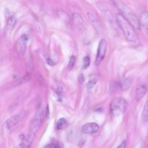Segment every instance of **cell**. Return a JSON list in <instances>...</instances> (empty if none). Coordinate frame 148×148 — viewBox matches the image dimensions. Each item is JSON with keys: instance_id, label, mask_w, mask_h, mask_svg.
Returning a JSON list of instances; mask_svg holds the SVG:
<instances>
[{"instance_id": "52a82bcc", "label": "cell", "mask_w": 148, "mask_h": 148, "mask_svg": "<svg viewBox=\"0 0 148 148\" xmlns=\"http://www.w3.org/2000/svg\"><path fill=\"white\" fill-rule=\"evenodd\" d=\"M34 134V132L31 130L22 142L19 145V148H28L32 143Z\"/></svg>"}, {"instance_id": "5bb4252c", "label": "cell", "mask_w": 148, "mask_h": 148, "mask_svg": "<svg viewBox=\"0 0 148 148\" xmlns=\"http://www.w3.org/2000/svg\"><path fill=\"white\" fill-rule=\"evenodd\" d=\"M148 102L145 103L142 114L143 117L145 120L147 119L148 117Z\"/></svg>"}, {"instance_id": "3957f363", "label": "cell", "mask_w": 148, "mask_h": 148, "mask_svg": "<svg viewBox=\"0 0 148 148\" xmlns=\"http://www.w3.org/2000/svg\"><path fill=\"white\" fill-rule=\"evenodd\" d=\"M124 15L125 18L130 24L135 28L139 30L140 29V25L139 20L137 17L129 9L118 2L117 3Z\"/></svg>"}, {"instance_id": "4fadbf2b", "label": "cell", "mask_w": 148, "mask_h": 148, "mask_svg": "<svg viewBox=\"0 0 148 148\" xmlns=\"http://www.w3.org/2000/svg\"><path fill=\"white\" fill-rule=\"evenodd\" d=\"M73 18L74 20L77 23H82L83 22L82 18L78 14L75 13L73 15Z\"/></svg>"}, {"instance_id": "83f0119b", "label": "cell", "mask_w": 148, "mask_h": 148, "mask_svg": "<svg viewBox=\"0 0 148 148\" xmlns=\"http://www.w3.org/2000/svg\"><path fill=\"white\" fill-rule=\"evenodd\" d=\"M62 88L61 87L59 88L58 89V91L59 92H61L62 91Z\"/></svg>"}, {"instance_id": "7402d4cb", "label": "cell", "mask_w": 148, "mask_h": 148, "mask_svg": "<svg viewBox=\"0 0 148 148\" xmlns=\"http://www.w3.org/2000/svg\"><path fill=\"white\" fill-rule=\"evenodd\" d=\"M50 114L49 109V105H47L46 108V116L47 118H48L49 117Z\"/></svg>"}, {"instance_id": "ba28073f", "label": "cell", "mask_w": 148, "mask_h": 148, "mask_svg": "<svg viewBox=\"0 0 148 148\" xmlns=\"http://www.w3.org/2000/svg\"><path fill=\"white\" fill-rule=\"evenodd\" d=\"M21 118L20 114L13 116L7 119L5 122V124L7 128L10 129L14 125L16 124L19 121Z\"/></svg>"}, {"instance_id": "cb8c5ba5", "label": "cell", "mask_w": 148, "mask_h": 148, "mask_svg": "<svg viewBox=\"0 0 148 148\" xmlns=\"http://www.w3.org/2000/svg\"><path fill=\"white\" fill-rule=\"evenodd\" d=\"M44 148H56V145L53 143H51L46 146Z\"/></svg>"}, {"instance_id": "30bf717a", "label": "cell", "mask_w": 148, "mask_h": 148, "mask_svg": "<svg viewBox=\"0 0 148 148\" xmlns=\"http://www.w3.org/2000/svg\"><path fill=\"white\" fill-rule=\"evenodd\" d=\"M140 21L142 26L147 31L148 27V14L145 11H143L141 14Z\"/></svg>"}, {"instance_id": "f1b7e54d", "label": "cell", "mask_w": 148, "mask_h": 148, "mask_svg": "<svg viewBox=\"0 0 148 148\" xmlns=\"http://www.w3.org/2000/svg\"><path fill=\"white\" fill-rule=\"evenodd\" d=\"M14 78H16V77H17L16 75H14Z\"/></svg>"}, {"instance_id": "ac0fdd59", "label": "cell", "mask_w": 148, "mask_h": 148, "mask_svg": "<svg viewBox=\"0 0 148 148\" xmlns=\"http://www.w3.org/2000/svg\"><path fill=\"white\" fill-rule=\"evenodd\" d=\"M29 38V36L27 34H23L21 37L20 40L27 42Z\"/></svg>"}, {"instance_id": "2e32d148", "label": "cell", "mask_w": 148, "mask_h": 148, "mask_svg": "<svg viewBox=\"0 0 148 148\" xmlns=\"http://www.w3.org/2000/svg\"><path fill=\"white\" fill-rule=\"evenodd\" d=\"M97 80L95 78H92L90 80L88 84V87L89 88L93 87L97 83Z\"/></svg>"}, {"instance_id": "d4e9b609", "label": "cell", "mask_w": 148, "mask_h": 148, "mask_svg": "<svg viewBox=\"0 0 148 148\" xmlns=\"http://www.w3.org/2000/svg\"><path fill=\"white\" fill-rule=\"evenodd\" d=\"M95 110L97 111L100 112L102 111L103 109L102 107L99 106L96 108Z\"/></svg>"}, {"instance_id": "277c9868", "label": "cell", "mask_w": 148, "mask_h": 148, "mask_svg": "<svg viewBox=\"0 0 148 148\" xmlns=\"http://www.w3.org/2000/svg\"><path fill=\"white\" fill-rule=\"evenodd\" d=\"M107 44L103 39L99 42L95 60V63L97 65H99L104 58L106 52Z\"/></svg>"}, {"instance_id": "4316f807", "label": "cell", "mask_w": 148, "mask_h": 148, "mask_svg": "<svg viewBox=\"0 0 148 148\" xmlns=\"http://www.w3.org/2000/svg\"><path fill=\"white\" fill-rule=\"evenodd\" d=\"M56 148H60V145L59 143H57L56 145Z\"/></svg>"}, {"instance_id": "7a4b0ae2", "label": "cell", "mask_w": 148, "mask_h": 148, "mask_svg": "<svg viewBox=\"0 0 148 148\" xmlns=\"http://www.w3.org/2000/svg\"><path fill=\"white\" fill-rule=\"evenodd\" d=\"M127 106V102L125 99L121 97L116 98L111 103L110 113L114 116H118L125 111Z\"/></svg>"}, {"instance_id": "9c48e42d", "label": "cell", "mask_w": 148, "mask_h": 148, "mask_svg": "<svg viewBox=\"0 0 148 148\" xmlns=\"http://www.w3.org/2000/svg\"><path fill=\"white\" fill-rule=\"evenodd\" d=\"M131 84V80L130 79L127 77L122 78L120 82V86L121 89L125 91L127 89Z\"/></svg>"}, {"instance_id": "8992f818", "label": "cell", "mask_w": 148, "mask_h": 148, "mask_svg": "<svg viewBox=\"0 0 148 148\" xmlns=\"http://www.w3.org/2000/svg\"><path fill=\"white\" fill-rule=\"evenodd\" d=\"M147 91V86L145 84H141L137 87L136 92L135 99L136 101H140L144 97Z\"/></svg>"}, {"instance_id": "7c38bea8", "label": "cell", "mask_w": 148, "mask_h": 148, "mask_svg": "<svg viewBox=\"0 0 148 148\" xmlns=\"http://www.w3.org/2000/svg\"><path fill=\"white\" fill-rule=\"evenodd\" d=\"M75 61V56H72L70 58L69 61L68 65V68L69 70H71L73 68Z\"/></svg>"}, {"instance_id": "484cf974", "label": "cell", "mask_w": 148, "mask_h": 148, "mask_svg": "<svg viewBox=\"0 0 148 148\" xmlns=\"http://www.w3.org/2000/svg\"><path fill=\"white\" fill-rule=\"evenodd\" d=\"M19 137L22 140H23L25 138V136H24L23 135V134L20 135Z\"/></svg>"}, {"instance_id": "603a6c76", "label": "cell", "mask_w": 148, "mask_h": 148, "mask_svg": "<svg viewBox=\"0 0 148 148\" xmlns=\"http://www.w3.org/2000/svg\"><path fill=\"white\" fill-rule=\"evenodd\" d=\"M56 95L58 101L59 102L61 101H62V97L61 95L58 92L56 93Z\"/></svg>"}, {"instance_id": "5b68a950", "label": "cell", "mask_w": 148, "mask_h": 148, "mask_svg": "<svg viewBox=\"0 0 148 148\" xmlns=\"http://www.w3.org/2000/svg\"><path fill=\"white\" fill-rule=\"evenodd\" d=\"M99 125L95 123H86L82 127V132L84 134H90L96 133L99 130Z\"/></svg>"}, {"instance_id": "d6986e66", "label": "cell", "mask_w": 148, "mask_h": 148, "mask_svg": "<svg viewBox=\"0 0 148 148\" xmlns=\"http://www.w3.org/2000/svg\"><path fill=\"white\" fill-rule=\"evenodd\" d=\"M47 62L49 65L52 66H54L55 64V62L50 58H48L47 60Z\"/></svg>"}, {"instance_id": "ffe728a7", "label": "cell", "mask_w": 148, "mask_h": 148, "mask_svg": "<svg viewBox=\"0 0 148 148\" xmlns=\"http://www.w3.org/2000/svg\"><path fill=\"white\" fill-rule=\"evenodd\" d=\"M78 80L79 82L80 83H82L84 82L85 78L84 75L82 74H81L79 75Z\"/></svg>"}, {"instance_id": "e0dca14e", "label": "cell", "mask_w": 148, "mask_h": 148, "mask_svg": "<svg viewBox=\"0 0 148 148\" xmlns=\"http://www.w3.org/2000/svg\"><path fill=\"white\" fill-rule=\"evenodd\" d=\"M15 20L14 17H11L10 18L8 21V25L10 26H12L14 25Z\"/></svg>"}, {"instance_id": "44dd1931", "label": "cell", "mask_w": 148, "mask_h": 148, "mask_svg": "<svg viewBox=\"0 0 148 148\" xmlns=\"http://www.w3.org/2000/svg\"><path fill=\"white\" fill-rule=\"evenodd\" d=\"M126 145V141L125 140L123 141L122 143L116 148H125Z\"/></svg>"}, {"instance_id": "8fae6325", "label": "cell", "mask_w": 148, "mask_h": 148, "mask_svg": "<svg viewBox=\"0 0 148 148\" xmlns=\"http://www.w3.org/2000/svg\"><path fill=\"white\" fill-rule=\"evenodd\" d=\"M67 125V121L64 118L60 119L58 121L57 127L58 130H61L65 127Z\"/></svg>"}, {"instance_id": "6da1fadb", "label": "cell", "mask_w": 148, "mask_h": 148, "mask_svg": "<svg viewBox=\"0 0 148 148\" xmlns=\"http://www.w3.org/2000/svg\"><path fill=\"white\" fill-rule=\"evenodd\" d=\"M116 18L127 40L134 44H138L139 40L136 32L125 18L121 14L117 13L116 15Z\"/></svg>"}, {"instance_id": "9a60e30c", "label": "cell", "mask_w": 148, "mask_h": 148, "mask_svg": "<svg viewBox=\"0 0 148 148\" xmlns=\"http://www.w3.org/2000/svg\"><path fill=\"white\" fill-rule=\"evenodd\" d=\"M84 67L85 69L88 68L90 64V59L88 56H86L83 59Z\"/></svg>"}]
</instances>
